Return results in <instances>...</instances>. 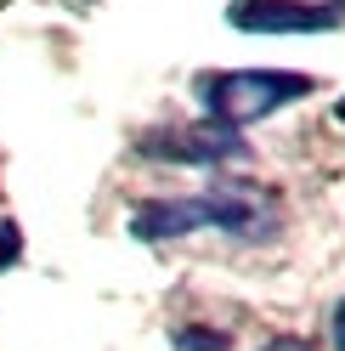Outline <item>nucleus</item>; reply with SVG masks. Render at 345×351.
I'll list each match as a JSON object with an SVG mask.
<instances>
[{
    "instance_id": "obj_1",
    "label": "nucleus",
    "mask_w": 345,
    "mask_h": 351,
    "mask_svg": "<svg viewBox=\"0 0 345 351\" xmlns=\"http://www.w3.org/2000/svg\"><path fill=\"white\" fill-rule=\"evenodd\" d=\"M187 232H232V238H272L277 215L266 199L249 193H199V199H147L131 215V238L142 244H170Z\"/></svg>"
},
{
    "instance_id": "obj_2",
    "label": "nucleus",
    "mask_w": 345,
    "mask_h": 351,
    "mask_svg": "<svg viewBox=\"0 0 345 351\" xmlns=\"http://www.w3.org/2000/svg\"><path fill=\"white\" fill-rule=\"evenodd\" d=\"M192 91L204 102V119H221L232 130H244L255 119H272L277 108L311 97V80L283 74V69H227V74H204Z\"/></svg>"
},
{
    "instance_id": "obj_3",
    "label": "nucleus",
    "mask_w": 345,
    "mask_h": 351,
    "mask_svg": "<svg viewBox=\"0 0 345 351\" xmlns=\"http://www.w3.org/2000/svg\"><path fill=\"white\" fill-rule=\"evenodd\" d=\"M147 165H192V170H209V165H238L249 159V142L244 130H232L221 119H192V125H159L136 142Z\"/></svg>"
},
{
    "instance_id": "obj_4",
    "label": "nucleus",
    "mask_w": 345,
    "mask_h": 351,
    "mask_svg": "<svg viewBox=\"0 0 345 351\" xmlns=\"http://www.w3.org/2000/svg\"><path fill=\"white\" fill-rule=\"evenodd\" d=\"M227 23L244 34H329L345 23V0H232Z\"/></svg>"
},
{
    "instance_id": "obj_5",
    "label": "nucleus",
    "mask_w": 345,
    "mask_h": 351,
    "mask_svg": "<svg viewBox=\"0 0 345 351\" xmlns=\"http://www.w3.org/2000/svg\"><path fill=\"white\" fill-rule=\"evenodd\" d=\"M170 346H176V351H232L221 328H204V323H187V328H176V335H170Z\"/></svg>"
},
{
    "instance_id": "obj_6",
    "label": "nucleus",
    "mask_w": 345,
    "mask_h": 351,
    "mask_svg": "<svg viewBox=\"0 0 345 351\" xmlns=\"http://www.w3.org/2000/svg\"><path fill=\"white\" fill-rule=\"evenodd\" d=\"M17 261H23V232H17L12 221H0V272L17 267Z\"/></svg>"
},
{
    "instance_id": "obj_7",
    "label": "nucleus",
    "mask_w": 345,
    "mask_h": 351,
    "mask_svg": "<svg viewBox=\"0 0 345 351\" xmlns=\"http://www.w3.org/2000/svg\"><path fill=\"white\" fill-rule=\"evenodd\" d=\"M329 335H334V351H345V300L334 306V317H329Z\"/></svg>"
},
{
    "instance_id": "obj_8",
    "label": "nucleus",
    "mask_w": 345,
    "mask_h": 351,
    "mask_svg": "<svg viewBox=\"0 0 345 351\" xmlns=\"http://www.w3.org/2000/svg\"><path fill=\"white\" fill-rule=\"evenodd\" d=\"M261 351H311L306 340H294V335H277V340H266Z\"/></svg>"
},
{
    "instance_id": "obj_9",
    "label": "nucleus",
    "mask_w": 345,
    "mask_h": 351,
    "mask_svg": "<svg viewBox=\"0 0 345 351\" xmlns=\"http://www.w3.org/2000/svg\"><path fill=\"white\" fill-rule=\"evenodd\" d=\"M334 119H340V125H345V97H340V108H334Z\"/></svg>"
}]
</instances>
